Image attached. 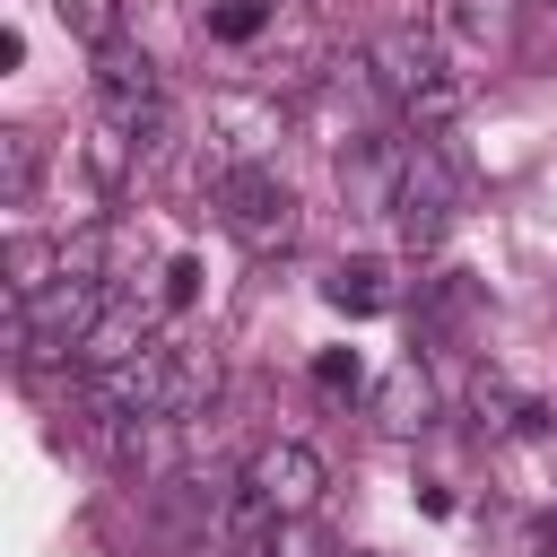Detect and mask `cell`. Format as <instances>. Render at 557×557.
<instances>
[{"mask_svg": "<svg viewBox=\"0 0 557 557\" xmlns=\"http://www.w3.org/2000/svg\"><path fill=\"white\" fill-rule=\"evenodd\" d=\"M374 78H383V96H392V113L409 122V139H435V131H453L461 122V104H470V87L444 70V52H435V35H418V26H383L374 44Z\"/></svg>", "mask_w": 557, "mask_h": 557, "instance_id": "cell-1", "label": "cell"}, {"mask_svg": "<svg viewBox=\"0 0 557 557\" xmlns=\"http://www.w3.org/2000/svg\"><path fill=\"white\" fill-rule=\"evenodd\" d=\"M113 305V287L104 278H61V287H44L35 305H9V348H17V366L35 374V366H61V357H78V339L96 331V313Z\"/></svg>", "mask_w": 557, "mask_h": 557, "instance_id": "cell-2", "label": "cell"}, {"mask_svg": "<svg viewBox=\"0 0 557 557\" xmlns=\"http://www.w3.org/2000/svg\"><path fill=\"white\" fill-rule=\"evenodd\" d=\"M209 191H218L226 235H235L244 252H261V261H270V252H287V244H296V226H305V218H296V183H287L278 165H226Z\"/></svg>", "mask_w": 557, "mask_h": 557, "instance_id": "cell-3", "label": "cell"}, {"mask_svg": "<svg viewBox=\"0 0 557 557\" xmlns=\"http://www.w3.org/2000/svg\"><path fill=\"white\" fill-rule=\"evenodd\" d=\"M461 191H470V165H461V148H453V131H435V139H409V174H400V235L426 252V244H444V226H453V209H461Z\"/></svg>", "mask_w": 557, "mask_h": 557, "instance_id": "cell-4", "label": "cell"}, {"mask_svg": "<svg viewBox=\"0 0 557 557\" xmlns=\"http://www.w3.org/2000/svg\"><path fill=\"white\" fill-rule=\"evenodd\" d=\"M244 487L278 513V522H305V513H322V487H331V470H322V453L313 444H296V435H278V444H261L252 461H244Z\"/></svg>", "mask_w": 557, "mask_h": 557, "instance_id": "cell-5", "label": "cell"}, {"mask_svg": "<svg viewBox=\"0 0 557 557\" xmlns=\"http://www.w3.org/2000/svg\"><path fill=\"white\" fill-rule=\"evenodd\" d=\"M400 174H409V139L400 131H357L339 148V200L357 218H392L400 209Z\"/></svg>", "mask_w": 557, "mask_h": 557, "instance_id": "cell-6", "label": "cell"}, {"mask_svg": "<svg viewBox=\"0 0 557 557\" xmlns=\"http://www.w3.org/2000/svg\"><path fill=\"white\" fill-rule=\"evenodd\" d=\"M104 453H113V470H122V479L165 487V479H183L191 418H122V426H104Z\"/></svg>", "mask_w": 557, "mask_h": 557, "instance_id": "cell-7", "label": "cell"}, {"mask_svg": "<svg viewBox=\"0 0 557 557\" xmlns=\"http://www.w3.org/2000/svg\"><path fill=\"white\" fill-rule=\"evenodd\" d=\"M157 322H165V305L131 287V296H113V305L96 313V331L78 339V357H70V366H78V374H104V366H122V357L157 348Z\"/></svg>", "mask_w": 557, "mask_h": 557, "instance_id": "cell-8", "label": "cell"}, {"mask_svg": "<svg viewBox=\"0 0 557 557\" xmlns=\"http://www.w3.org/2000/svg\"><path fill=\"white\" fill-rule=\"evenodd\" d=\"M366 418H374L383 435H418V426L435 418V374H426L418 357L383 366V374H374V392H366Z\"/></svg>", "mask_w": 557, "mask_h": 557, "instance_id": "cell-9", "label": "cell"}, {"mask_svg": "<svg viewBox=\"0 0 557 557\" xmlns=\"http://www.w3.org/2000/svg\"><path fill=\"white\" fill-rule=\"evenodd\" d=\"M444 35L470 61H513L522 44V0H444Z\"/></svg>", "mask_w": 557, "mask_h": 557, "instance_id": "cell-10", "label": "cell"}, {"mask_svg": "<svg viewBox=\"0 0 557 557\" xmlns=\"http://www.w3.org/2000/svg\"><path fill=\"white\" fill-rule=\"evenodd\" d=\"M322 305H331V313H348V322H374V313H392V305H400V278H392V261L348 252V261H331Z\"/></svg>", "mask_w": 557, "mask_h": 557, "instance_id": "cell-11", "label": "cell"}, {"mask_svg": "<svg viewBox=\"0 0 557 557\" xmlns=\"http://www.w3.org/2000/svg\"><path fill=\"white\" fill-rule=\"evenodd\" d=\"M96 104L104 113H131V104H148V96H165V78H157V61L131 44V35H113V44H96Z\"/></svg>", "mask_w": 557, "mask_h": 557, "instance_id": "cell-12", "label": "cell"}, {"mask_svg": "<svg viewBox=\"0 0 557 557\" xmlns=\"http://www.w3.org/2000/svg\"><path fill=\"white\" fill-rule=\"evenodd\" d=\"M0 278H9V305H35L44 287L70 278V252H61L52 235H9V244H0Z\"/></svg>", "mask_w": 557, "mask_h": 557, "instance_id": "cell-13", "label": "cell"}, {"mask_svg": "<svg viewBox=\"0 0 557 557\" xmlns=\"http://www.w3.org/2000/svg\"><path fill=\"white\" fill-rule=\"evenodd\" d=\"M218 383H226L218 348H174V357H165V392H157V418H200V409L218 400Z\"/></svg>", "mask_w": 557, "mask_h": 557, "instance_id": "cell-14", "label": "cell"}, {"mask_svg": "<svg viewBox=\"0 0 557 557\" xmlns=\"http://www.w3.org/2000/svg\"><path fill=\"white\" fill-rule=\"evenodd\" d=\"M470 426H479V435H522V426H531V392H513L505 366H479V374H470Z\"/></svg>", "mask_w": 557, "mask_h": 557, "instance_id": "cell-15", "label": "cell"}, {"mask_svg": "<svg viewBox=\"0 0 557 557\" xmlns=\"http://www.w3.org/2000/svg\"><path fill=\"white\" fill-rule=\"evenodd\" d=\"M78 165L96 174V191H122V183H131V165H139V139H131V131H122V122L104 113V122L87 131V148H78Z\"/></svg>", "mask_w": 557, "mask_h": 557, "instance_id": "cell-16", "label": "cell"}, {"mask_svg": "<svg viewBox=\"0 0 557 557\" xmlns=\"http://www.w3.org/2000/svg\"><path fill=\"white\" fill-rule=\"evenodd\" d=\"M113 122H122V131H131V139H139V165H157V157H165V148H174V131H183V122H174V104H165V96H148V104H131V113H113Z\"/></svg>", "mask_w": 557, "mask_h": 557, "instance_id": "cell-17", "label": "cell"}, {"mask_svg": "<svg viewBox=\"0 0 557 557\" xmlns=\"http://www.w3.org/2000/svg\"><path fill=\"white\" fill-rule=\"evenodd\" d=\"M0 200L9 209L35 200V131H0Z\"/></svg>", "mask_w": 557, "mask_h": 557, "instance_id": "cell-18", "label": "cell"}, {"mask_svg": "<svg viewBox=\"0 0 557 557\" xmlns=\"http://www.w3.org/2000/svg\"><path fill=\"white\" fill-rule=\"evenodd\" d=\"M270 26V0H209V17H200V35H218V44H252Z\"/></svg>", "mask_w": 557, "mask_h": 557, "instance_id": "cell-19", "label": "cell"}, {"mask_svg": "<svg viewBox=\"0 0 557 557\" xmlns=\"http://www.w3.org/2000/svg\"><path fill=\"white\" fill-rule=\"evenodd\" d=\"M313 383H322L331 400H357V392H374V383H366V357H357V348H322V357H313Z\"/></svg>", "mask_w": 557, "mask_h": 557, "instance_id": "cell-20", "label": "cell"}, {"mask_svg": "<svg viewBox=\"0 0 557 557\" xmlns=\"http://www.w3.org/2000/svg\"><path fill=\"white\" fill-rule=\"evenodd\" d=\"M52 17H61V26H70V35L87 44V52L122 35V26H113V0H52Z\"/></svg>", "mask_w": 557, "mask_h": 557, "instance_id": "cell-21", "label": "cell"}, {"mask_svg": "<svg viewBox=\"0 0 557 557\" xmlns=\"http://www.w3.org/2000/svg\"><path fill=\"white\" fill-rule=\"evenodd\" d=\"M261 557H339V548H331V540H322V522H313V513H305V522H278V531H270V548H261Z\"/></svg>", "mask_w": 557, "mask_h": 557, "instance_id": "cell-22", "label": "cell"}, {"mask_svg": "<svg viewBox=\"0 0 557 557\" xmlns=\"http://www.w3.org/2000/svg\"><path fill=\"white\" fill-rule=\"evenodd\" d=\"M157 305H165V313H191V305H200V261H191V252H174V261H165Z\"/></svg>", "mask_w": 557, "mask_h": 557, "instance_id": "cell-23", "label": "cell"}, {"mask_svg": "<svg viewBox=\"0 0 557 557\" xmlns=\"http://www.w3.org/2000/svg\"><path fill=\"white\" fill-rule=\"evenodd\" d=\"M9 70H26V35H17V26H0V78H9Z\"/></svg>", "mask_w": 557, "mask_h": 557, "instance_id": "cell-24", "label": "cell"}, {"mask_svg": "<svg viewBox=\"0 0 557 557\" xmlns=\"http://www.w3.org/2000/svg\"><path fill=\"white\" fill-rule=\"evenodd\" d=\"M548 9H557V0H548Z\"/></svg>", "mask_w": 557, "mask_h": 557, "instance_id": "cell-25", "label": "cell"}]
</instances>
